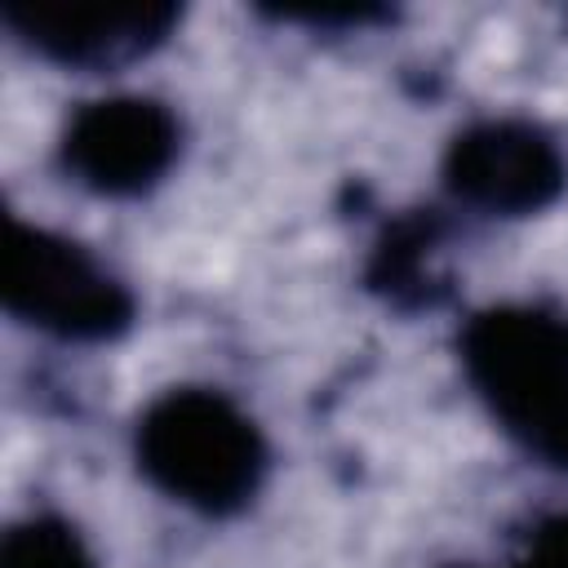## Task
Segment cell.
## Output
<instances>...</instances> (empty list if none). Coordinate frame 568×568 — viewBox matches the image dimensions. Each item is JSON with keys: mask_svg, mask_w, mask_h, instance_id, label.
<instances>
[{"mask_svg": "<svg viewBox=\"0 0 568 568\" xmlns=\"http://www.w3.org/2000/svg\"><path fill=\"white\" fill-rule=\"evenodd\" d=\"M9 13L40 40L62 44L67 53H115L138 49L146 36H160L169 9L146 0H27Z\"/></svg>", "mask_w": 568, "mask_h": 568, "instance_id": "obj_1", "label": "cell"}]
</instances>
